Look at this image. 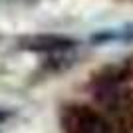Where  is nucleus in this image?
Here are the masks:
<instances>
[{
	"label": "nucleus",
	"instance_id": "obj_1",
	"mask_svg": "<svg viewBox=\"0 0 133 133\" xmlns=\"http://www.w3.org/2000/svg\"><path fill=\"white\" fill-rule=\"evenodd\" d=\"M66 133H113L111 125L88 107H72L64 115Z\"/></svg>",
	"mask_w": 133,
	"mask_h": 133
},
{
	"label": "nucleus",
	"instance_id": "obj_2",
	"mask_svg": "<svg viewBox=\"0 0 133 133\" xmlns=\"http://www.w3.org/2000/svg\"><path fill=\"white\" fill-rule=\"evenodd\" d=\"M74 44V40L64 38V36H34V38L22 40V48L34 52H58L66 50Z\"/></svg>",
	"mask_w": 133,
	"mask_h": 133
},
{
	"label": "nucleus",
	"instance_id": "obj_3",
	"mask_svg": "<svg viewBox=\"0 0 133 133\" xmlns=\"http://www.w3.org/2000/svg\"><path fill=\"white\" fill-rule=\"evenodd\" d=\"M4 119H8V113H6V111H2V109H0V123L4 121Z\"/></svg>",
	"mask_w": 133,
	"mask_h": 133
}]
</instances>
